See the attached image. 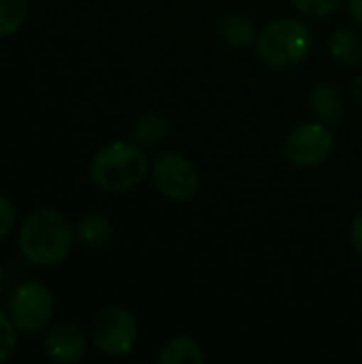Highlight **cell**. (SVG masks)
<instances>
[{
    "label": "cell",
    "mask_w": 362,
    "mask_h": 364,
    "mask_svg": "<svg viewBox=\"0 0 362 364\" xmlns=\"http://www.w3.org/2000/svg\"><path fill=\"white\" fill-rule=\"evenodd\" d=\"M169 132V126L164 122L162 115L158 113H145L137 119L134 124V130H132V136L139 145L143 147H154L158 145Z\"/></svg>",
    "instance_id": "14"
},
{
    "label": "cell",
    "mask_w": 362,
    "mask_h": 364,
    "mask_svg": "<svg viewBox=\"0 0 362 364\" xmlns=\"http://www.w3.org/2000/svg\"><path fill=\"white\" fill-rule=\"evenodd\" d=\"M9 316L17 331L38 333L53 316V296L41 282H28L13 290L9 299Z\"/></svg>",
    "instance_id": "4"
},
{
    "label": "cell",
    "mask_w": 362,
    "mask_h": 364,
    "mask_svg": "<svg viewBox=\"0 0 362 364\" xmlns=\"http://www.w3.org/2000/svg\"><path fill=\"white\" fill-rule=\"evenodd\" d=\"M352 92H354V98L362 102V75L354 79V85H352Z\"/></svg>",
    "instance_id": "21"
},
{
    "label": "cell",
    "mask_w": 362,
    "mask_h": 364,
    "mask_svg": "<svg viewBox=\"0 0 362 364\" xmlns=\"http://www.w3.org/2000/svg\"><path fill=\"white\" fill-rule=\"evenodd\" d=\"M13 350H15V324L11 316H6L0 309V363L11 358Z\"/></svg>",
    "instance_id": "17"
},
{
    "label": "cell",
    "mask_w": 362,
    "mask_h": 364,
    "mask_svg": "<svg viewBox=\"0 0 362 364\" xmlns=\"http://www.w3.org/2000/svg\"><path fill=\"white\" fill-rule=\"evenodd\" d=\"M28 17V0H0V38L17 32Z\"/></svg>",
    "instance_id": "15"
},
{
    "label": "cell",
    "mask_w": 362,
    "mask_h": 364,
    "mask_svg": "<svg viewBox=\"0 0 362 364\" xmlns=\"http://www.w3.org/2000/svg\"><path fill=\"white\" fill-rule=\"evenodd\" d=\"M309 105L324 124H335L344 115V98L335 85H326V83L316 85L309 96Z\"/></svg>",
    "instance_id": "9"
},
{
    "label": "cell",
    "mask_w": 362,
    "mask_h": 364,
    "mask_svg": "<svg viewBox=\"0 0 362 364\" xmlns=\"http://www.w3.org/2000/svg\"><path fill=\"white\" fill-rule=\"evenodd\" d=\"M333 151V134L324 124L297 126L284 143V156L294 166H318Z\"/></svg>",
    "instance_id": "7"
},
{
    "label": "cell",
    "mask_w": 362,
    "mask_h": 364,
    "mask_svg": "<svg viewBox=\"0 0 362 364\" xmlns=\"http://www.w3.org/2000/svg\"><path fill=\"white\" fill-rule=\"evenodd\" d=\"M13 224H15V207L4 194H0V239L11 232Z\"/></svg>",
    "instance_id": "18"
},
{
    "label": "cell",
    "mask_w": 362,
    "mask_h": 364,
    "mask_svg": "<svg viewBox=\"0 0 362 364\" xmlns=\"http://www.w3.org/2000/svg\"><path fill=\"white\" fill-rule=\"evenodd\" d=\"M2 286H4V273H2V267H0V292H2Z\"/></svg>",
    "instance_id": "22"
},
{
    "label": "cell",
    "mask_w": 362,
    "mask_h": 364,
    "mask_svg": "<svg viewBox=\"0 0 362 364\" xmlns=\"http://www.w3.org/2000/svg\"><path fill=\"white\" fill-rule=\"evenodd\" d=\"M17 247L30 264L55 267L73 247V228L60 211L38 209L23 220Z\"/></svg>",
    "instance_id": "1"
},
{
    "label": "cell",
    "mask_w": 362,
    "mask_h": 364,
    "mask_svg": "<svg viewBox=\"0 0 362 364\" xmlns=\"http://www.w3.org/2000/svg\"><path fill=\"white\" fill-rule=\"evenodd\" d=\"M312 49V34L307 26L292 17L269 21L256 41L258 58L273 68H290L305 60Z\"/></svg>",
    "instance_id": "3"
},
{
    "label": "cell",
    "mask_w": 362,
    "mask_h": 364,
    "mask_svg": "<svg viewBox=\"0 0 362 364\" xmlns=\"http://www.w3.org/2000/svg\"><path fill=\"white\" fill-rule=\"evenodd\" d=\"M290 2L309 17H326L335 13L344 0H290Z\"/></svg>",
    "instance_id": "16"
},
{
    "label": "cell",
    "mask_w": 362,
    "mask_h": 364,
    "mask_svg": "<svg viewBox=\"0 0 362 364\" xmlns=\"http://www.w3.org/2000/svg\"><path fill=\"white\" fill-rule=\"evenodd\" d=\"M43 348L55 363H77L85 354V337L73 324H58L45 335Z\"/></svg>",
    "instance_id": "8"
},
{
    "label": "cell",
    "mask_w": 362,
    "mask_h": 364,
    "mask_svg": "<svg viewBox=\"0 0 362 364\" xmlns=\"http://www.w3.org/2000/svg\"><path fill=\"white\" fill-rule=\"evenodd\" d=\"M156 363L160 364H203L205 354L203 348L190 339V337H175L171 339L160 354L156 356Z\"/></svg>",
    "instance_id": "10"
},
{
    "label": "cell",
    "mask_w": 362,
    "mask_h": 364,
    "mask_svg": "<svg viewBox=\"0 0 362 364\" xmlns=\"http://www.w3.org/2000/svg\"><path fill=\"white\" fill-rule=\"evenodd\" d=\"M348 6H350L352 17L362 26V0H348Z\"/></svg>",
    "instance_id": "20"
},
{
    "label": "cell",
    "mask_w": 362,
    "mask_h": 364,
    "mask_svg": "<svg viewBox=\"0 0 362 364\" xmlns=\"http://www.w3.org/2000/svg\"><path fill=\"white\" fill-rule=\"evenodd\" d=\"M331 53L346 66L362 64V38L348 28H339L331 34Z\"/></svg>",
    "instance_id": "11"
},
{
    "label": "cell",
    "mask_w": 362,
    "mask_h": 364,
    "mask_svg": "<svg viewBox=\"0 0 362 364\" xmlns=\"http://www.w3.org/2000/svg\"><path fill=\"white\" fill-rule=\"evenodd\" d=\"M350 239H352V245H354L356 254L362 258V213L356 218V220H354V224H352Z\"/></svg>",
    "instance_id": "19"
},
{
    "label": "cell",
    "mask_w": 362,
    "mask_h": 364,
    "mask_svg": "<svg viewBox=\"0 0 362 364\" xmlns=\"http://www.w3.org/2000/svg\"><path fill=\"white\" fill-rule=\"evenodd\" d=\"M220 36L230 47H247L256 41L254 21L241 13H230L220 23Z\"/></svg>",
    "instance_id": "12"
},
{
    "label": "cell",
    "mask_w": 362,
    "mask_h": 364,
    "mask_svg": "<svg viewBox=\"0 0 362 364\" xmlns=\"http://www.w3.org/2000/svg\"><path fill=\"white\" fill-rule=\"evenodd\" d=\"M147 156L132 143H109L100 147L90 162V179L105 192H128L143 183L147 177Z\"/></svg>",
    "instance_id": "2"
},
{
    "label": "cell",
    "mask_w": 362,
    "mask_h": 364,
    "mask_svg": "<svg viewBox=\"0 0 362 364\" xmlns=\"http://www.w3.org/2000/svg\"><path fill=\"white\" fill-rule=\"evenodd\" d=\"M139 337L137 320L124 307H107L102 309L92 326L94 348L107 356H124L128 354Z\"/></svg>",
    "instance_id": "5"
},
{
    "label": "cell",
    "mask_w": 362,
    "mask_h": 364,
    "mask_svg": "<svg viewBox=\"0 0 362 364\" xmlns=\"http://www.w3.org/2000/svg\"><path fill=\"white\" fill-rule=\"evenodd\" d=\"M75 235L90 247H100L109 241L111 237V222L100 215V213H87L83 215L77 226H75Z\"/></svg>",
    "instance_id": "13"
},
{
    "label": "cell",
    "mask_w": 362,
    "mask_h": 364,
    "mask_svg": "<svg viewBox=\"0 0 362 364\" xmlns=\"http://www.w3.org/2000/svg\"><path fill=\"white\" fill-rule=\"evenodd\" d=\"M151 181L160 194L171 200H190L198 190V173L194 164L179 154H162L151 166Z\"/></svg>",
    "instance_id": "6"
}]
</instances>
